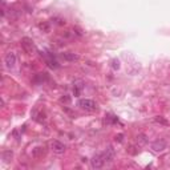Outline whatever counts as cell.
<instances>
[{
  "label": "cell",
  "mask_w": 170,
  "mask_h": 170,
  "mask_svg": "<svg viewBox=\"0 0 170 170\" xmlns=\"http://www.w3.org/2000/svg\"><path fill=\"white\" fill-rule=\"evenodd\" d=\"M122 138H124V134H118V136H116V141L122 142Z\"/></svg>",
  "instance_id": "9a60e30c"
},
{
  "label": "cell",
  "mask_w": 170,
  "mask_h": 170,
  "mask_svg": "<svg viewBox=\"0 0 170 170\" xmlns=\"http://www.w3.org/2000/svg\"><path fill=\"white\" fill-rule=\"evenodd\" d=\"M51 148L56 154H63L65 150H67V146H65L63 142H60V141H53L51 144Z\"/></svg>",
  "instance_id": "5b68a950"
},
{
  "label": "cell",
  "mask_w": 170,
  "mask_h": 170,
  "mask_svg": "<svg viewBox=\"0 0 170 170\" xmlns=\"http://www.w3.org/2000/svg\"><path fill=\"white\" fill-rule=\"evenodd\" d=\"M47 63H48V65H49L51 68H59V64H57V61H56V60L48 59V60H47Z\"/></svg>",
  "instance_id": "4fadbf2b"
},
{
  "label": "cell",
  "mask_w": 170,
  "mask_h": 170,
  "mask_svg": "<svg viewBox=\"0 0 170 170\" xmlns=\"http://www.w3.org/2000/svg\"><path fill=\"white\" fill-rule=\"evenodd\" d=\"M40 28H41V29L48 31V25H47V24H40Z\"/></svg>",
  "instance_id": "2e32d148"
},
{
  "label": "cell",
  "mask_w": 170,
  "mask_h": 170,
  "mask_svg": "<svg viewBox=\"0 0 170 170\" xmlns=\"http://www.w3.org/2000/svg\"><path fill=\"white\" fill-rule=\"evenodd\" d=\"M61 59H64L65 61H77L79 60V55L72 52H64L61 53Z\"/></svg>",
  "instance_id": "52a82bcc"
},
{
  "label": "cell",
  "mask_w": 170,
  "mask_h": 170,
  "mask_svg": "<svg viewBox=\"0 0 170 170\" xmlns=\"http://www.w3.org/2000/svg\"><path fill=\"white\" fill-rule=\"evenodd\" d=\"M165 142L164 141H156V142H153L152 144V149L153 150H156V152H161V150H164L165 149Z\"/></svg>",
  "instance_id": "ba28073f"
},
{
  "label": "cell",
  "mask_w": 170,
  "mask_h": 170,
  "mask_svg": "<svg viewBox=\"0 0 170 170\" xmlns=\"http://www.w3.org/2000/svg\"><path fill=\"white\" fill-rule=\"evenodd\" d=\"M21 47L25 51V53H28V55H32V53L36 51V47H35L33 41L31 40L29 37H23L21 39Z\"/></svg>",
  "instance_id": "7a4b0ae2"
},
{
  "label": "cell",
  "mask_w": 170,
  "mask_h": 170,
  "mask_svg": "<svg viewBox=\"0 0 170 170\" xmlns=\"http://www.w3.org/2000/svg\"><path fill=\"white\" fill-rule=\"evenodd\" d=\"M137 142H140V144H146V137L144 136V134L137 136Z\"/></svg>",
  "instance_id": "5bb4252c"
},
{
  "label": "cell",
  "mask_w": 170,
  "mask_h": 170,
  "mask_svg": "<svg viewBox=\"0 0 170 170\" xmlns=\"http://www.w3.org/2000/svg\"><path fill=\"white\" fill-rule=\"evenodd\" d=\"M12 156H13V153L11 152V150H4V152H3V160H4V162H9Z\"/></svg>",
  "instance_id": "30bf717a"
},
{
  "label": "cell",
  "mask_w": 170,
  "mask_h": 170,
  "mask_svg": "<svg viewBox=\"0 0 170 170\" xmlns=\"http://www.w3.org/2000/svg\"><path fill=\"white\" fill-rule=\"evenodd\" d=\"M44 153H45L44 148H36L33 150V157L35 158H40V157L44 156Z\"/></svg>",
  "instance_id": "9c48e42d"
},
{
  "label": "cell",
  "mask_w": 170,
  "mask_h": 170,
  "mask_svg": "<svg viewBox=\"0 0 170 170\" xmlns=\"http://www.w3.org/2000/svg\"><path fill=\"white\" fill-rule=\"evenodd\" d=\"M79 106L81 108V109L89 110V112L97 109V104H96L93 100H89V98H83V100H80V101H79Z\"/></svg>",
  "instance_id": "6da1fadb"
},
{
  "label": "cell",
  "mask_w": 170,
  "mask_h": 170,
  "mask_svg": "<svg viewBox=\"0 0 170 170\" xmlns=\"http://www.w3.org/2000/svg\"><path fill=\"white\" fill-rule=\"evenodd\" d=\"M35 120H36V121H39V122H42L45 120V113H44V112H40V113H39L36 117H35Z\"/></svg>",
  "instance_id": "7c38bea8"
},
{
  "label": "cell",
  "mask_w": 170,
  "mask_h": 170,
  "mask_svg": "<svg viewBox=\"0 0 170 170\" xmlns=\"http://www.w3.org/2000/svg\"><path fill=\"white\" fill-rule=\"evenodd\" d=\"M118 64H120L118 61H116V60H114V61H113V68H118V67H120Z\"/></svg>",
  "instance_id": "e0dca14e"
},
{
  "label": "cell",
  "mask_w": 170,
  "mask_h": 170,
  "mask_svg": "<svg viewBox=\"0 0 170 170\" xmlns=\"http://www.w3.org/2000/svg\"><path fill=\"white\" fill-rule=\"evenodd\" d=\"M104 164H105V158H104V154H101V153L94 154L91 160V165L93 169H101Z\"/></svg>",
  "instance_id": "3957f363"
},
{
  "label": "cell",
  "mask_w": 170,
  "mask_h": 170,
  "mask_svg": "<svg viewBox=\"0 0 170 170\" xmlns=\"http://www.w3.org/2000/svg\"><path fill=\"white\" fill-rule=\"evenodd\" d=\"M17 63V57H16V53L15 52H8L6 55L4 57V64H6V67L8 68V69H12L15 65H16Z\"/></svg>",
  "instance_id": "277c9868"
},
{
  "label": "cell",
  "mask_w": 170,
  "mask_h": 170,
  "mask_svg": "<svg viewBox=\"0 0 170 170\" xmlns=\"http://www.w3.org/2000/svg\"><path fill=\"white\" fill-rule=\"evenodd\" d=\"M114 149L112 148V146H108V149L105 150V153H104V158H105V162H112L114 160Z\"/></svg>",
  "instance_id": "8992f818"
},
{
  "label": "cell",
  "mask_w": 170,
  "mask_h": 170,
  "mask_svg": "<svg viewBox=\"0 0 170 170\" xmlns=\"http://www.w3.org/2000/svg\"><path fill=\"white\" fill-rule=\"evenodd\" d=\"M154 121L158 122V124H162V125H168V121H166L164 117H161V116H157V117H154Z\"/></svg>",
  "instance_id": "8fae6325"
}]
</instances>
